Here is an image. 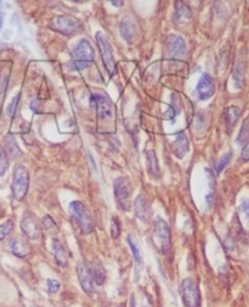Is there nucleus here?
I'll return each instance as SVG.
<instances>
[{
    "mask_svg": "<svg viewBox=\"0 0 249 307\" xmlns=\"http://www.w3.org/2000/svg\"><path fill=\"white\" fill-rule=\"evenodd\" d=\"M95 53L93 45L88 39H81L71 51V62L69 66L72 70H84L93 65Z\"/></svg>",
    "mask_w": 249,
    "mask_h": 307,
    "instance_id": "1",
    "label": "nucleus"
},
{
    "mask_svg": "<svg viewBox=\"0 0 249 307\" xmlns=\"http://www.w3.org/2000/svg\"><path fill=\"white\" fill-rule=\"evenodd\" d=\"M153 241L161 250L163 255H170L172 252L171 243V231H170L169 224L161 217H157L155 221V229H153Z\"/></svg>",
    "mask_w": 249,
    "mask_h": 307,
    "instance_id": "2",
    "label": "nucleus"
},
{
    "mask_svg": "<svg viewBox=\"0 0 249 307\" xmlns=\"http://www.w3.org/2000/svg\"><path fill=\"white\" fill-rule=\"evenodd\" d=\"M29 183H30V178H29L28 169L24 165H16L12 183V192L14 199L18 201L24 200L28 192Z\"/></svg>",
    "mask_w": 249,
    "mask_h": 307,
    "instance_id": "3",
    "label": "nucleus"
},
{
    "mask_svg": "<svg viewBox=\"0 0 249 307\" xmlns=\"http://www.w3.org/2000/svg\"><path fill=\"white\" fill-rule=\"evenodd\" d=\"M113 192H115L116 201L117 205L122 211H130L131 210V195H132V187L131 183L127 178H117L113 183Z\"/></svg>",
    "mask_w": 249,
    "mask_h": 307,
    "instance_id": "4",
    "label": "nucleus"
},
{
    "mask_svg": "<svg viewBox=\"0 0 249 307\" xmlns=\"http://www.w3.org/2000/svg\"><path fill=\"white\" fill-rule=\"evenodd\" d=\"M181 296L186 307H201L202 297L199 287L193 279L188 277L181 284Z\"/></svg>",
    "mask_w": 249,
    "mask_h": 307,
    "instance_id": "5",
    "label": "nucleus"
},
{
    "mask_svg": "<svg viewBox=\"0 0 249 307\" xmlns=\"http://www.w3.org/2000/svg\"><path fill=\"white\" fill-rule=\"evenodd\" d=\"M51 26L54 30L61 32L62 35L66 37H74L78 32L82 31V23L76 18L72 16H55L51 21Z\"/></svg>",
    "mask_w": 249,
    "mask_h": 307,
    "instance_id": "6",
    "label": "nucleus"
},
{
    "mask_svg": "<svg viewBox=\"0 0 249 307\" xmlns=\"http://www.w3.org/2000/svg\"><path fill=\"white\" fill-rule=\"evenodd\" d=\"M70 211L74 219L76 220L80 229L84 233H91L94 231V220L90 211L81 201H72L70 203Z\"/></svg>",
    "mask_w": 249,
    "mask_h": 307,
    "instance_id": "7",
    "label": "nucleus"
},
{
    "mask_svg": "<svg viewBox=\"0 0 249 307\" xmlns=\"http://www.w3.org/2000/svg\"><path fill=\"white\" fill-rule=\"evenodd\" d=\"M96 40H97V45H99L100 54H101L102 62H104L105 67H106L110 77H113L116 73V61H115V58H113L112 49H111L106 38H105L101 32H97Z\"/></svg>",
    "mask_w": 249,
    "mask_h": 307,
    "instance_id": "8",
    "label": "nucleus"
},
{
    "mask_svg": "<svg viewBox=\"0 0 249 307\" xmlns=\"http://www.w3.org/2000/svg\"><path fill=\"white\" fill-rule=\"evenodd\" d=\"M91 101H93V105L96 108L97 115L101 120H111L115 116L116 111H115V107L111 103V100L106 95L102 94H94L93 97H91Z\"/></svg>",
    "mask_w": 249,
    "mask_h": 307,
    "instance_id": "9",
    "label": "nucleus"
},
{
    "mask_svg": "<svg viewBox=\"0 0 249 307\" xmlns=\"http://www.w3.org/2000/svg\"><path fill=\"white\" fill-rule=\"evenodd\" d=\"M42 222L36 219V216L30 211H26L21 220V230L25 233L26 237L31 240H39L42 237Z\"/></svg>",
    "mask_w": 249,
    "mask_h": 307,
    "instance_id": "10",
    "label": "nucleus"
},
{
    "mask_svg": "<svg viewBox=\"0 0 249 307\" xmlns=\"http://www.w3.org/2000/svg\"><path fill=\"white\" fill-rule=\"evenodd\" d=\"M166 46L170 59H183L187 53V44L180 35H170Z\"/></svg>",
    "mask_w": 249,
    "mask_h": 307,
    "instance_id": "11",
    "label": "nucleus"
},
{
    "mask_svg": "<svg viewBox=\"0 0 249 307\" xmlns=\"http://www.w3.org/2000/svg\"><path fill=\"white\" fill-rule=\"evenodd\" d=\"M197 96L199 100H208L215 95L216 92V81L212 75L203 74L199 79L196 88Z\"/></svg>",
    "mask_w": 249,
    "mask_h": 307,
    "instance_id": "12",
    "label": "nucleus"
},
{
    "mask_svg": "<svg viewBox=\"0 0 249 307\" xmlns=\"http://www.w3.org/2000/svg\"><path fill=\"white\" fill-rule=\"evenodd\" d=\"M76 272H77V277L78 281H80L81 287L88 295H94L95 293V284L94 280L91 277L90 271H89V267L85 265V263H78L76 267Z\"/></svg>",
    "mask_w": 249,
    "mask_h": 307,
    "instance_id": "13",
    "label": "nucleus"
},
{
    "mask_svg": "<svg viewBox=\"0 0 249 307\" xmlns=\"http://www.w3.org/2000/svg\"><path fill=\"white\" fill-rule=\"evenodd\" d=\"M9 250L13 255L18 257H26L31 252V246L28 243V240L16 236V237L12 238L9 243Z\"/></svg>",
    "mask_w": 249,
    "mask_h": 307,
    "instance_id": "14",
    "label": "nucleus"
},
{
    "mask_svg": "<svg viewBox=\"0 0 249 307\" xmlns=\"http://www.w3.org/2000/svg\"><path fill=\"white\" fill-rule=\"evenodd\" d=\"M51 250H53V254L55 256L58 265L61 266V267H66L69 265V251L64 246V244L59 238H53V241H51Z\"/></svg>",
    "mask_w": 249,
    "mask_h": 307,
    "instance_id": "15",
    "label": "nucleus"
},
{
    "mask_svg": "<svg viewBox=\"0 0 249 307\" xmlns=\"http://www.w3.org/2000/svg\"><path fill=\"white\" fill-rule=\"evenodd\" d=\"M135 214L139 217L141 221H147L151 214L150 202H148L147 197L143 194L139 195L135 200Z\"/></svg>",
    "mask_w": 249,
    "mask_h": 307,
    "instance_id": "16",
    "label": "nucleus"
},
{
    "mask_svg": "<svg viewBox=\"0 0 249 307\" xmlns=\"http://www.w3.org/2000/svg\"><path fill=\"white\" fill-rule=\"evenodd\" d=\"M89 271H90L91 277L94 280V284L102 285L106 281V270H105L104 265L99 259H94L89 266Z\"/></svg>",
    "mask_w": 249,
    "mask_h": 307,
    "instance_id": "17",
    "label": "nucleus"
},
{
    "mask_svg": "<svg viewBox=\"0 0 249 307\" xmlns=\"http://www.w3.org/2000/svg\"><path fill=\"white\" fill-rule=\"evenodd\" d=\"M192 18V12L188 5L183 2H176L175 4V14H173V20L178 24H182L188 21Z\"/></svg>",
    "mask_w": 249,
    "mask_h": 307,
    "instance_id": "18",
    "label": "nucleus"
},
{
    "mask_svg": "<svg viewBox=\"0 0 249 307\" xmlns=\"http://www.w3.org/2000/svg\"><path fill=\"white\" fill-rule=\"evenodd\" d=\"M189 150V143L185 132H180L176 137L175 143H173V151L178 159H183Z\"/></svg>",
    "mask_w": 249,
    "mask_h": 307,
    "instance_id": "19",
    "label": "nucleus"
},
{
    "mask_svg": "<svg viewBox=\"0 0 249 307\" xmlns=\"http://www.w3.org/2000/svg\"><path fill=\"white\" fill-rule=\"evenodd\" d=\"M244 66H245L244 60L242 59V56H239L237 62H235V66L233 70V83L237 89H242L243 78H244V72H245Z\"/></svg>",
    "mask_w": 249,
    "mask_h": 307,
    "instance_id": "20",
    "label": "nucleus"
},
{
    "mask_svg": "<svg viewBox=\"0 0 249 307\" xmlns=\"http://www.w3.org/2000/svg\"><path fill=\"white\" fill-rule=\"evenodd\" d=\"M240 116V109L238 107H228L226 109V114H224V120H226L227 127L229 130L237 124L238 119Z\"/></svg>",
    "mask_w": 249,
    "mask_h": 307,
    "instance_id": "21",
    "label": "nucleus"
},
{
    "mask_svg": "<svg viewBox=\"0 0 249 307\" xmlns=\"http://www.w3.org/2000/svg\"><path fill=\"white\" fill-rule=\"evenodd\" d=\"M120 32L122 38L127 42H132L135 38V32H136V28H135V23L131 20H123L120 25Z\"/></svg>",
    "mask_w": 249,
    "mask_h": 307,
    "instance_id": "22",
    "label": "nucleus"
},
{
    "mask_svg": "<svg viewBox=\"0 0 249 307\" xmlns=\"http://www.w3.org/2000/svg\"><path fill=\"white\" fill-rule=\"evenodd\" d=\"M147 167L150 171L151 176L158 179L159 178V167H158V161H157L156 153L153 150H150L147 153Z\"/></svg>",
    "mask_w": 249,
    "mask_h": 307,
    "instance_id": "23",
    "label": "nucleus"
},
{
    "mask_svg": "<svg viewBox=\"0 0 249 307\" xmlns=\"http://www.w3.org/2000/svg\"><path fill=\"white\" fill-rule=\"evenodd\" d=\"M249 141V116L244 120L242 127H240V131L238 134L237 138V143L240 144V145H244V143H248Z\"/></svg>",
    "mask_w": 249,
    "mask_h": 307,
    "instance_id": "24",
    "label": "nucleus"
},
{
    "mask_svg": "<svg viewBox=\"0 0 249 307\" xmlns=\"http://www.w3.org/2000/svg\"><path fill=\"white\" fill-rule=\"evenodd\" d=\"M13 230H14V221L13 220H7L4 224L0 225V241L8 237L13 232Z\"/></svg>",
    "mask_w": 249,
    "mask_h": 307,
    "instance_id": "25",
    "label": "nucleus"
},
{
    "mask_svg": "<svg viewBox=\"0 0 249 307\" xmlns=\"http://www.w3.org/2000/svg\"><path fill=\"white\" fill-rule=\"evenodd\" d=\"M5 144H7L8 150H9V153L12 154V156H19V155H21V151L19 150L18 145H16L15 139L13 138L12 135H8L7 140H5Z\"/></svg>",
    "mask_w": 249,
    "mask_h": 307,
    "instance_id": "26",
    "label": "nucleus"
},
{
    "mask_svg": "<svg viewBox=\"0 0 249 307\" xmlns=\"http://www.w3.org/2000/svg\"><path fill=\"white\" fill-rule=\"evenodd\" d=\"M8 167H9V160H8L5 151L0 148V176L7 173Z\"/></svg>",
    "mask_w": 249,
    "mask_h": 307,
    "instance_id": "27",
    "label": "nucleus"
},
{
    "mask_svg": "<svg viewBox=\"0 0 249 307\" xmlns=\"http://www.w3.org/2000/svg\"><path fill=\"white\" fill-rule=\"evenodd\" d=\"M231 159H232V153H228V154L224 155L221 160H219L217 166H216V171H217V174L222 173V170H223L224 167L228 165V162L231 161Z\"/></svg>",
    "mask_w": 249,
    "mask_h": 307,
    "instance_id": "28",
    "label": "nucleus"
},
{
    "mask_svg": "<svg viewBox=\"0 0 249 307\" xmlns=\"http://www.w3.org/2000/svg\"><path fill=\"white\" fill-rule=\"evenodd\" d=\"M120 222H118V219L116 216H113L111 219V233H112V237H118L120 236Z\"/></svg>",
    "mask_w": 249,
    "mask_h": 307,
    "instance_id": "29",
    "label": "nucleus"
},
{
    "mask_svg": "<svg viewBox=\"0 0 249 307\" xmlns=\"http://www.w3.org/2000/svg\"><path fill=\"white\" fill-rule=\"evenodd\" d=\"M47 285H48L49 292L50 293H56L61 287L60 281H58V280H53V279H49L47 281Z\"/></svg>",
    "mask_w": 249,
    "mask_h": 307,
    "instance_id": "30",
    "label": "nucleus"
},
{
    "mask_svg": "<svg viewBox=\"0 0 249 307\" xmlns=\"http://www.w3.org/2000/svg\"><path fill=\"white\" fill-rule=\"evenodd\" d=\"M127 243H129L130 247H131V251H132V255H134V259L136 260L137 262L142 261V259H141V254H140V251H139V247H137L136 244H135L134 241L131 240V237L127 238Z\"/></svg>",
    "mask_w": 249,
    "mask_h": 307,
    "instance_id": "31",
    "label": "nucleus"
},
{
    "mask_svg": "<svg viewBox=\"0 0 249 307\" xmlns=\"http://www.w3.org/2000/svg\"><path fill=\"white\" fill-rule=\"evenodd\" d=\"M42 224L43 227H45L47 230H56V224L55 221H54L53 219H51V216H44V219L42 220Z\"/></svg>",
    "mask_w": 249,
    "mask_h": 307,
    "instance_id": "32",
    "label": "nucleus"
},
{
    "mask_svg": "<svg viewBox=\"0 0 249 307\" xmlns=\"http://www.w3.org/2000/svg\"><path fill=\"white\" fill-rule=\"evenodd\" d=\"M19 96H20V95H19V94L16 95V96H14V99L12 100V103H10V104L8 105L7 111H8V115H9L10 118H13V116H14L16 107H18V103H19Z\"/></svg>",
    "mask_w": 249,
    "mask_h": 307,
    "instance_id": "33",
    "label": "nucleus"
},
{
    "mask_svg": "<svg viewBox=\"0 0 249 307\" xmlns=\"http://www.w3.org/2000/svg\"><path fill=\"white\" fill-rule=\"evenodd\" d=\"M240 213H242V215L245 217V220L249 222V199L244 200L242 202V205H240Z\"/></svg>",
    "mask_w": 249,
    "mask_h": 307,
    "instance_id": "34",
    "label": "nucleus"
},
{
    "mask_svg": "<svg viewBox=\"0 0 249 307\" xmlns=\"http://www.w3.org/2000/svg\"><path fill=\"white\" fill-rule=\"evenodd\" d=\"M240 157H242V160L244 162L249 161V141H248V143L244 144V148H243L242 155H240Z\"/></svg>",
    "mask_w": 249,
    "mask_h": 307,
    "instance_id": "35",
    "label": "nucleus"
},
{
    "mask_svg": "<svg viewBox=\"0 0 249 307\" xmlns=\"http://www.w3.org/2000/svg\"><path fill=\"white\" fill-rule=\"evenodd\" d=\"M130 307H136V300H135V296H131V300H130Z\"/></svg>",
    "mask_w": 249,
    "mask_h": 307,
    "instance_id": "36",
    "label": "nucleus"
},
{
    "mask_svg": "<svg viewBox=\"0 0 249 307\" xmlns=\"http://www.w3.org/2000/svg\"><path fill=\"white\" fill-rule=\"evenodd\" d=\"M112 5H116V7H121V5H122V2H112Z\"/></svg>",
    "mask_w": 249,
    "mask_h": 307,
    "instance_id": "37",
    "label": "nucleus"
},
{
    "mask_svg": "<svg viewBox=\"0 0 249 307\" xmlns=\"http://www.w3.org/2000/svg\"><path fill=\"white\" fill-rule=\"evenodd\" d=\"M3 21H4V18H3V14L0 13V29H2V26H3Z\"/></svg>",
    "mask_w": 249,
    "mask_h": 307,
    "instance_id": "38",
    "label": "nucleus"
},
{
    "mask_svg": "<svg viewBox=\"0 0 249 307\" xmlns=\"http://www.w3.org/2000/svg\"><path fill=\"white\" fill-rule=\"evenodd\" d=\"M143 307H151V305L148 306V305H145V303H143Z\"/></svg>",
    "mask_w": 249,
    "mask_h": 307,
    "instance_id": "39",
    "label": "nucleus"
}]
</instances>
